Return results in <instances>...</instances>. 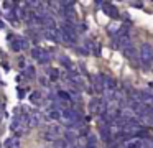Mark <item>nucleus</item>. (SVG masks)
I'll return each mask as SVG.
<instances>
[{"label":"nucleus","mask_w":153,"mask_h":148,"mask_svg":"<svg viewBox=\"0 0 153 148\" xmlns=\"http://www.w3.org/2000/svg\"><path fill=\"white\" fill-rule=\"evenodd\" d=\"M48 72H50V77L53 79V81H56V79H59V71L54 68H50L48 69Z\"/></svg>","instance_id":"17"},{"label":"nucleus","mask_w":153,"mask_h":148,"mask_svg":"<svg viewBox=\"0 0 153 148\" xmlns=\"http://www.w3.org/2000/svg\"><path fill=\"white\" fill-rule=\"evenodd\" d=\"M123 54L125 56H128V58H135V48H133L132 45H128L127 46V48H123Z\"/></svg>","instance_id":"15"},{"label":"nucleus","mask_w":153,"mask_h":148,"mask_svg":"<svg viewBox=\"0 0 153 148\" xmlns=\"http://www.w3.org/2000/svg\"><path fill=\"white\" fill-rule=\"evenodd\" d=\"M123 148H140V140L138 138H130V140L125 141Z\"/></svg>","instance_id":"12"},{"label":"nucleus","mask_w":153,"mask_h":148,"mask_svg":"<svg viewBox=\"0 0 153 148\" xmlns=\"http://www.w3.org/2000/svg\"><path fill=\"white\" fill-rule=\"evenodd\" d=\"M12 49H13V51H20V49H22L20 41H18V39H15V41L12 43Z\"/></svg>","instance_id":"19"},{"label":"nucleus","mask_w":153,"mask_h":148,"mask_svg":"<svg viewBox=\"0 0 153 148\" xmlns=\"http://www.w3.org/2000/svg\"><path fill=\"white\" fill-rule=\"evenodd\" d=\"M100 5H102L104 7V12H105L107 13V15H109V16H112V18H117V16H119V12H117V8H115V7H114V5H109V3H100Z\"/></svg>","instance_id":"9"},{"label":"nucleus","mask_w":153,"mask_h":148,"mask_svg":"<svg viewBox=\"0 0 153 148\" xmlns=\"http://www.w3.org/2000/svg\"><path fill=\"white\" fill-rule=\"evenodd\" d=\"M45 36H46L48 39H51V41H59L61 36H59V31H58L56 28H46V31H45Z\"/></svg>","instance_id":"6"},{"label":"nucleus","mask_w":153,"mask_h":148,"mask_svg":"<svg viewBox=\"0 0 153 148\" xmlns=\"http://www.w3.org/2000/svg\"><path fill=\"white\" fill-rule=\"evenodd\" d=\"M132 7H137V8H142L143 3L142 2H132Z\"/></svg>","instance_id":"21"},{"label":"nucleus","mask_w":153,"mask_h":148,"mask_svg":"<svg viewBox=\"0 0 153 148\" xmlns=\"http://www.w3.org/2000/svg\"><path fill=\"white\" fill-rule=\"evenodd\" d=\"M40 82H41L43 86H46V79H45V77H40Z\"/></svg>","instance_id":"23"},{"label":"nucleus","mask_w":153,"mask_h":148,"mask_svg":"<svg viewBox=\"0 0 153 148\" xmlns=\"http://www.w3.org/2000/svg\"><path fill=\"white\" fill-rule=\"evenodd\" d=\"M92 86H94V89H96V92H104V89H105V76L96 74L92 77Z\"/></svg>","instance_id":"4"},{"label":"nucleus","mask_w":153,"mask_h":148,"mask_svg":"<svg viewBox=\"0 0 153 148\" xmlns=\"http://www.w3.org/2000/svg\"><path fill=\"white\" fill-rule=\"evenodd\" d=\"M30 100H31V104H36V105H40L41 102H43V97H41V94L40 92H33V94L30 95Z\"/></svg>","instance_id":"14"},{"label":"nucleus","mask_w":153,"mask_h":148,"mask_svg":"<svg viewBox=\"0 0 153 148\" xmlns=\"http://www.w3.org/2000/svg\"><path fill=\"white\" fill-rule=\"evenodd\" d=\"M38 125H40V114H38V112H31V114H28V128L38 127Z\"/></svg>","instance_id":"7"},{"label":"nucleus","mask_w":153,"mask_h":148,"mask_svg":"<svg viewBox=\"0 0 153 148\" xmlns=\"http://www.w3.org/2000/svg\"><path fill=\"white\" fill-rule=\"evenodd\" d=\"M59 36L66 43H76L77 41V31H76V26H74V22H64L61 25Z\"/></svg>","instance_id":"1"},{"label":"nucleus","mask_w":153,"mask_h":148,"mask_svg":"<svg viewBox=\"0 0 153 148\" xmlns=\"http://www.w3.org/2000/svg\"><path fill=\"white\" fill-rule=\"evenodd\" d=\"M58 99H61V102H71L73 100V97L69 95V92H66V91H58Z\"/></svg>","instance_id":"13"},{"label":"nucleus","mask_w":153,"mask_h":148,"mask_svg":"<svg viewBox=\"0 0 153 148\" xmlns=\"http://www.w3.org/2000/svg\"><path fill=\"white\" fill-rule=\"evenodd\" d=\"M140 102L145 104L146 107H150L153 110V95L146 94V92H140Z\"/></svg>","instance_id":"8"},{"label":"nucleus","mask_w":153,"mask_h":148,"mask_svg":"<svg viewBox=\"0 0 153 148\" xmlns=\"http://www.w3.org/2000/svg\"><path fill=\"white\" fill-rule=\"evenodd\" d=\"M31 58L35 59V61L41 62V64H45V62H48L51 59V54L46 51L45 48H40V46H36V48H33V51H31Z\"/></svg>","instance_id":"3"},{"label":"nucleus","mask_w":153,"mask_h":148,"mask_svg":"<svg viewBox=\"0 0 153 148\" xmlns=\"http://www.w3.org/2000/svg\"><path fill=\"white\" fill-rule=\"evenodd\" d=\"M100 138H102V140L105 141V143H109V141L114 138L112 132H110V123H107V125H100Z\"/></svg>","instance_id":"5"},{"label":"nucleus","mask_w":153,"mask_h":148,"mask_svg":"<svg viewBox=\"0 0 153 148\" xmlns=\"http://www.w3.org/2000/svg\"><path fill=\"white\" fill-rule=\"evenodd\" d=\"M27 76H28V77H33V76H35V69L33 68H27Z\"/></svg>","instance_id":"20"},{"label":"nucleus","mask_w":153,"mask_h":148,"mask_svg":"<svg viewBox=\"0 0 153 148\" xmlns=\"http://www.w3.org/2000/svg\"><path fill=\"white\" fill-rule=\"evenodd\" d=\"M86 145H91V147H97V137L96 135H87V143Z\"/></svg>","instance_id":"16"},{"label":"nucleus","mask_w":153,"mask_h":148,"mask_svg":"<svg viewBox=\"0 0 153 148\" xmlns=\"http://www.w3.org/2000/svg\"><path fill=\"white\" fill-rule=\"evenodd\" d=\"M18 61H20V62H18V66H20V68H25V59L22 58V59H18Z\"/></svg>","instance_id":"22"},{"label":"nucleus","mask_w":153,"mask_h":148,"mask_svg":"<svg viewBox=\"0 0 153 148\" xmlns=\"http://www.w3.org/2000/svg\"><path fill=\"white\" fill-rule=\"evenodd\" d=\"M18 41H20V46H22V49H28V46H30V43H28V39H27V38H20Z\"/></svg>","instance_id":"18"},{"label":"nucleus","mask_w":153,"mask_h":148,"mask_svg":"<svg viewBox=\"0 0 153 148\" xmlns=\"http://www.w3.org/2000/svg\"><path fill=\"white\" fill-rule=\"evenodd\" d=\"M5 148H20V140L18 138H7L4 141Z\"/></svg>","instance_id":"11"},{"label":"nucleus","mask_w":153,"mask_h":148,"mask_svg":"<svg viewBox=\"0 0 153 148\" xmlns=\"http://www.w3.org/2000/svg\"><path fill=\"white\" fill-rule=\"evenodd\" d=\"M61 109H56V107H51V109H48L46 110V115H48V118H53V120H59L61 118Z\"/></svg>","instance_id":"10"},{"label":"nucleus","mask_w":153,"mask_h":148,"mask_svg":"<svg viewBox=\"0 0 153 148\" xmlns=\"http://www.w3.org/2000/svg\"><path fill=\"white\" fill-rule=\"evenodd\" d=\"M140 61H142V66H150L153 64V46L145 43V45L140 46Z\"/></svg>","instance_id":"2"}]
</instances>
